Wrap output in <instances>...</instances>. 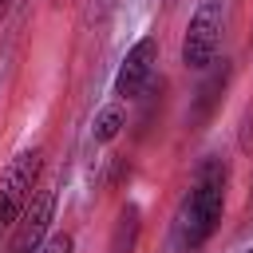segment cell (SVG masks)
Listing matches in <instances>:
<instances>
[{
    "label": "cell",
    "instance_id": "9c48e42d",
    "mask_svg": "<svg viewBox=\"0 0 253 253\" xmlns=\"http://www.w3.org/2000/svg\"><path fill=\"white\" fill-rule=\"evenodd\" d=\"M43 253H75V237L71 233H51L47 245H43Z\"/></svg>",
    "mask_w": 253,
    "mask_h": 253
},
{
    "label": "cell",
    "instance_id": "6da1fadb",
    "mask_svg": "<svg viewBox=\"0 0 253 253\" xmlns=\"http://www.w3.org/2000/svg\"><path fill=\"white\" fill-rule=\"evenodd\" d=\"M225 182H229V170L221 158H206L194 174V190L190 198L182 202L178 210V221H174V237L182 249H198L221 221L225 213Z\"/></svg>",
    "mask_w": 253,
    "mask_h": 253
},
{
    "label": "cell",
    "instance_id": "3957f363",
    "mask_svg": "<svg viewBox=\"0 0 253 253\" xmlns=\"http://www.w3.org/2000/svg\"><path fill=\"white\" fill-rule=\"evenodd\" d=\"M221 24H225V8L221 0H202L198 12L190 16L186 24V36H182V63L194 67V71H206L217 55V43H221Z\"/></svg>",
    "mask_w": 253,
    "mask_h": 253
},
{
    "label": "cell",
    "instance_id": "8992f818",
    "mask_svg": "<svg viewBox=\"0 0 253 253\" xmlns=\"http://www.w3.org/2000/svg\"><path fill=\"white\" fill-rule=\"evenodd\" d=\"M134 237H138V206H123L119 225H115V237H111V253H130L134 249Z\"/></svg>",
    "mask_w": 253,
    "mask_h": 253
},
{
    "label": "cell",
    "instance_id": "7c38bea8",
    "mask_svg": "<svg viewBox=\"0 0 253 253\" xmlns=\"http://www.w3.org/2000/svg\"><path fill=\"white\" fill-rule=\"evenodd\" d=\"M245 253H253V249H245Z\"/></svg>",
    "mask_w": 253,
    "mask_h": 253
},
{
    "label": "cell",
    "instance_id": "30bf717a",
    "mask_svg": "<svg viewBox=\"0 0 253 253\" xmlns=\"http://www.w3.org/2000/svg\"><path fill=\"white\" fill-rule=\"evenodd\" d=\"M8 8H12V0H0V20L8 16Z\"/></svg>",
    "mask_w": 253,
    "mask_h": 253
},
{
    "label": "cell",
    "instance_id": "5b68a950",
    "mask_svg": "<svg viewBox=\"0 0 253 253\" xmlns=\"http://www.w3.org/2000/svg\"><path fill=\"white\" fill-rule=\"evenodd\" d=\"M154 59H158V43H154V36H142V40L123 55V63H119L115 95H119V99H138L142 87H146V79H150V71H154Z\"/></svg>",
    "mask_w": 253,
    "mask_h": 253
},
{
    "label": "cell",
    "instance_id": "7a4b0ae2",
    "mask_svg": "<svg viewBox=\"0 0 253 253\" xmlns=\"http://www.w3.org/2000/svg\"><path fill=\"white\" fill-rule=\"evenodd\" d=\"M40 170H43V150L32 146V150H20L4 174H0V229L16 225V217L24 213V206L32 202L36 194V182H40Z\"/></svg>",
    "mask_w": 253,
    "mask_h": 253
},
{
    "label": "cell",
    "instance_id": "277c9868",
    "mask_svg": "<svg viewBox=\"0 0 253 253\" xmlns=\"http://www.w3.org/2000/svg\"><path fill=\"white\" fill-rule=\"evenodd\" d=\"M51 213H55V190H36L32 202L24 206V213L16 217V233H12L4 253H43Z\"/></svg>",
    "mask_w": 253,
    "mask_h": 253
},
{
    "label": "cell",
    "instance_id": "8fae6325",
    "mask_svg": "<svg viewBox=\"0 0 253 253\" xmlns=\"http://www.w3.org/2000/svg\"><path fill=\"white\" fill-rule=\"evenodd\" d=\"M249 210H253V194H249Z\"/></svg>",
    "mask_w": 253,
    "mask_h": 253
},
{
    "label": "cell",
    "instance_id": "52a82bcc",
    "mask_svg": "<svg viewBox=\"0 0 253 253\" xmlns=\"http://www.w3.org/2000/svg\"><path fill=\"white\" fill-rule=\"evenodd\" d=\"M123 123H126V115H123V107H119V103L103 107V111L95 115V126H91L95 142H111V138H115V134L123 130Z\"/></svg>",
    "mask_w": 253,
    "mask_h": 253
},
{
    "label": "cell",
    "instance_id": "ba28073f",
    "mask_svg": "<svg viewBox=\"0 0 253 253\" xmlns=\"http://www.w3.org/2000/svg\"><path fill=\"white\" fill-rule=\"evenodd\" d=\"M237 146L245 150V154H253V107L245 111V119H241V130H237Z\"/></svg>",
    "mask_w": 253,
    "mask_h": 253
}]
</instances>
